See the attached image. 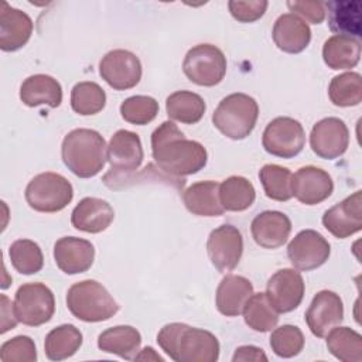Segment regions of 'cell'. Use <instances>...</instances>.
Instances as JSON below:
<instances>
[{
    "label": "cell",
    "mask_w": 362,
    "mask_h": 362,
    "mask_svg": "<svg viewBox=\"0 0 362 362\" xmlns=\"http://www.w3.org/2000/svg\"><path fill=\"white\" fill-rule=\"evenodd\" d=\"M115 211L105 199L86 197L78 202L71 214V223L75 229L86 233H99L110 226Z\"/></svg>",
    "instance_id": "22"
},
{
    "label": "cell",
    "mask_w": 362,
    "mask_h": 362,
    "mask_svg": "<svg viewBox=\"0 0 362 362\" xmlns=\"http://www.w3.org/2000/svg\"><path fill=\"white\" fill-rule=\"evenodd\" d=\"M206 252L214 267L221 273L232 272L243 253L240 230L229 223L215 228L206 240Z\"/></svg>",
    "instance_id": "12"
},
{
    "label": "cell",
    "mask_w": 362,
    "mask_h": 362,
    "mask_svg": "<svg viewBox=\"0 0 362 362\" xmlns=\"http://www.w3.org/2000/svg\"><path fill=\"white\" fill-rule=\"evenodd\" d=\"M61 157L72 174L79 178H92L107 161V146L99 132L74 129L62 140Z\"/></svg>",
    "instance_id": "3"
},
{
    "label": "cell",
    "mask_w": 362,
    "mask_h": 362,
    "mask_svg": "<svg viewBox=\"0 0 362 362\" xmlns=\"http://www.w3.org/2000/svg\"><path fill=\"white\" fill-rule=\"evenodd\" d=\"M141 344L140 332L130 325H116L105 329L98 337V348L107 354H115L126 361H132L139 354Z\"/></svg>",
    "instance_id": "28"
},
{
    "label": "cell",
    "mask_w": 362,
    "mask_h": 362,
    "mask_svg": "<svg viewBox=\"0 0 362 362\" xmlns=\"http://www.w3.org/2000/svg\"><path fill=\"white\" fill-rule=\"evenodd\" d=\"M25 201L34 211L52 214L62 211L74 198L72 184L58 173H41L25 187Z\"/></svg>",
    "instance_id": "7"
},
{
    "label": "cell",
    "mask_w": 362,
    "mask_h": 362,
    "mask_svg": "<svg viewBox=\"0 0 362 362\" xmlns=\"http://www.w3.org/2000/svg\"><path fill=\"white\" fill-rule=\"evenodd\" d=\"M287 7L303 21L321 24L325 20V7L321 1H287Z\"/></svg>",
    "instance_id": "43"
},
{
    "label": "cell",
    "mask_w": 362,
    "mask_h": 362,
    "mask_svg": "<svg viewBox=\"0 0 362 362\" xmlns=\"http://www.w3.org/2000/svg\"><path fill=\"white\" fill-rule=\"evenodd\" d=\"M66 307L71 314L85 322H100L119 311L117 301L96 280H82L72 284L66 293Z\"/></svg>",
    "instance_id": "4"
},
{
    "label": "cell",
    "mask_w": 362,
    "mask_h": 362,
    "mask_svg": "<svg viewBox=\"0 0 362 362\" xmlns=\"http://www.w3.org/2000/svg\"><path fill=\"white\" fill-rule=\"evenodd\" d=\"M291 178V171L277 164H266L259 171V180L266 197L279 202L288 201L293 197Z\"/></svg>",
    "instance_id": "36"
},
{
    "label": "cell",
    "mask_w": 362,
    "mask_h": 362,
    "mask_svg": "<svg viewBox=\"0 0 362 362\" xmlns=\"http://www.w3.org/2000/svg\"><path fill=\"white\" fill-rule=\"evenodd\" d=\"M158 113V102L146 95H136L124 99L120 105L122 117L132 124H147L156 119Z\"/></svg>",
    "instance_id": "39"
},
{
    "label": "cell",
    "mask_w": 362,
    "mask_h": 362,
    "mask_svg": "<svg viewBox=\"0 0 362 362\" xmlns=\"http://www.w3.org/2000/svg\"><path fill=\"white\" fill-rule=\"evenodd\" d=\"M322 59L334 71L356 66L361 59V40L345 35L329 37L322 45Z\"/></svg>",
    "instance_id": "29"
},
{
    "label": "cell",
    "mask_w": 362,
    "mask_h": 362,
    "mask_svg": "<svg viewBox=\"0 0 362 362\" xmlns=\"http://www.w3.org/2000/svg\"><path fill=\"white\" fill-rule=\"evenodd\" d=\"M219 199L225 211L242 212L253 205L256 189L247 178L230 175L219 184Z\"/></svg>",
    "instance_id": "32"
},
{
    "label": "cell",
    "mask_w": 362,
    "mask_h": 362,
    "mask_svg": "<svg viewBox=\"0 0 362 362\" xmlns=\"http://www.w3.org/2000/svg\"><path fill=\"white\" fill-rule=\"evenodd\" d=\"M82 345V332L72 324L52 328L44 342V351L49 361H64L76 354Z\"/></svg>",
    "instance_id": "31"
},
{
    "label": "cell",
    "mask_w": 362,
    "mask_h": 362,
    "mask_svg": "<svg viewBox=\"0 0 362 362\" xmlns=\"http://www.w3.org/2000/svg\"><path fill=\"white\" fill-rule=\"evenodd\" d=\"M182 71L195 85L215 86L226 74V57L216 45L198 44L185 54Z\"/></svg>",
    "instance_id": "8"
},
{
    "label": "cell",
    "mask_w": 362,
    "mask_h": 362,
    "mask_svg": "<svg viewBox=\"0 0 362 362\" xmlns=\"http://www.w3.org/2000/svg\"><path fill=\"white\" fill-rule=\"evenodd\" d=\"M0 359L3 362H35V344L27 335H17L1 345Z\"/></svg>",
    "instance_id": "41"
},
{
    "label": "cell",
    "mask_w": 362,
    "mask_h": 362,
    "mask_svg": "<svg viewBox=\"0 0 362 362\" xmlns=\"http://www.w3.org/2000/svg\"><path fill=\"white\" fill-rule=\"evenodd\" d=\"M328 351L342 362L362 361V335L349 327H335L327 335Z\"/></svg>",
    "instance_id": "33"
},
{
    "label": "cell",
    "mask_w": 362,
    "mask_h": 362,
    "mask_svg": "<svg viewBox=\"0 0 362 362\" xmlns=\"http://www.w3.org/2000/svg\"><path fill=\"white\" fill-rule=\"evenodd\" d=\"M20 99L28 107L40 105L58 107L62 102V88L55 78L45 74H35L21 83Z\"/></svg>",
    "instance_id": "26"
},
{
    "label": "cell",
    "mask_w": 362,
    "mask_h": 362,
    "mask_svg": "<svg viewBox=\"0 0 362 362\" xmlns=\"http://www.w3.org/2000/svg\"><path fill=\"white\" fill-rule=\"evenodd\" d=\"M272 37L276 47L283 52L298 54L308 47L311 30L298 16L284 13L274 21Z\"/></svg>",
    "instance_id": "23"
},
{
    "label": "cell",
    "mask_w": 362,
    "mask_h": 362,
    "mask_svg": "<svg viewBox=\"0 0 362 362\" xmlns=\"http://www.w3.org/2000/svg\"><path fill=\"white\" fill-rule=\"evenodd\" d=\"M329 100L339 107L358 106L362 102V78L358 72L334 76L328 86Z\"/></svg>",
    "instance_id": "35"
},
{
    "label": "cell",
    "mask_w": 362,
    "mask_h": 362,
    "mask_svg": "<svg viewBox=\"0 0 362 362\" xmlns=\"http://www.w3.org/2000/svg\"><path fill=\"white\" fill-rule=\"evenodd\" d=\"M257 117V102L246 93L236 92L219 102L212 115V123L228 139L243 140L253 132Z\"/></svg>",
    "instance_id": "5"
},
{
    "label": "cell",
    "mask_w": 362,
    "mask_h": 362,
    "mask_svg": "<svg viewBox=\"0 0 362 362\" xmlns=\"http://www.w3.org/2000/svg\"><path fill=\"white\" fill-rule=\"evenodd\" d=\"M262 144L263 148L274 157L293 158L304 148L305 132L298 120L279 116L266 126Z\"/></svg>",
    "instance_id": "10"
},
{
    "label": "cell",
    "mask_w": 362,
    "mask_h": 362,
    "mask_svg": "<svg viewBox=\"0 0 362 362\" xmlns=\"http://www.w3.org/2000/svg\"><path fill=\"white\" fill-rule=\"evenodd\" d=\"M11 308H13V304L10 303V300L4 294H1V315H3V318H1V331H0L1 334L7 332L8 329H13L18 322L14 310L8 314V311Z\"/></svg>",
    "instance_id": "45"
},
{
    "label": "cell",
    "mask_w": 362,
    "mask_h": 362,
    "mask_svg": "<svg viewBox=\"0 0 362 362\" xmlns=\"http://www.w3.org/2000/svg\"><path fill=\"white\" fill-rule=\"evenodd\" d=\"M233 362H247V361H253V362H266L267 356L263 352L262 348L255 346V345H242L239 348H236L233 356H232Z\"/></svg>",
    "instance_id": "44"
},
{
    "label": "cell",
    "mask_w": 362,
    "mask_h": 362,
    "mask_svg": "<svg viewBox=\"0 0 362 362\" xmlns=\"http://www.w3.org/2000/svg\"><path fill=\"white\" fill-rule=\"evenodd\" d=\"M269 3L266 0H230L229 13L239 23H253L263 17Z\"/></svg>",
    "instance_id": "42"
},
{
    "label": "cell",
    "mask_w": 362,
    "mask_h": 362,
    "mask_svg": "<svg viewBox=\"0 0 362 362\" xmlns=\"http://www.w3.org/2000/svg\"><path fill=\"white\" fill-rule=\"evenodd\" d=\"M253 294L250 280L243 276L228 274L225 276L215 294V304L221 314L226 317H236L242 314L246 301Z\"/></svg>",
    "instance_id": "25"
},
{
    "label": "cell",
    "mask_w": 362,
    "mask_h": 362,
    "mask_svg": "<svg viewBox=\"0 0 362 362\" xmlns=\"http://www.w3.org/2000/svg\"><path fill=\"white\" fill-rule=\"evenodd\" d=\"M245 322L256 332H267L276 328L279 313L267 300L266 293H253L242 311Z\"/></svg>",
    "instance_id": "34"
},
{
    "label": "cell",
    "mask_w": 362,
    "mask_h": 362,
    "mask_svg": "<svg viewBox=\"0 0 362 362\" xmlns=\"http://www.w3.org/2000/svg\"><path fill=\"white\" fill-rule=\"evenodd\" d=\"M185 208L197 216H221L225 209L219 199V184L211 180L191 184L182 194Z\"/></svg>",
    "instance_id": "27"
},
{
    "label": "cell",
    "mask_w": 362,
    "mask_h": 362,
    "mask_svg": "<svg viewBox=\"0 0 362 362\" xmlns=\"http://www.w3.org/2000/svg\"><path fill=\"white\" fill-rule=\"evenodd\" d=\"M304 280L294 269H280L267 281L266 296L279 314L296 310L304 297Z\"/></svg>",
    "instance_id": "15"
},
{
    "label": "cell",
    "mask_w": 362,
    "mask_h": 362,
    "mask_svg": "<svg viewBox=\"0 0 362 362\" xmlns=\"http://www.w3.org/2000/svg\"><path fill=\"white\" fill-rule=\"evenodd\" d=\"M144 151L137 133L130 130H117L107 146V161L110 171L103 177V182L113 188L116 182H124L143 163Z\"/></svg>",
    "instance_id": "6"
},
{
    "label": "cell",
    "mask_w": 362,
    "mask_h": 362,
    "mask_svg": "<svg viewBox=\"0 0 362 362\" xmlns=\"http://www.w3.org/2000/svg\"><path fill=\"white\" fill-rule=\"evenodd\" d=\"M134 359H153V361H160V362H163V358L160 356V355H157L156 354V351L151 348V346H146L140 354H137L136 355V358Z\"/></svg>",
    "instance_id": "46"
},
{
    "label": "cell",
    "mask_w": 362,
    "mask_h": 362,
    "mask_svg": "<svg viewBox=\"0 0 362 362\" xmlns=\"http://www.w3.org/2000/svg\"><path fill=\"white\" fill-rule=\"evenodd\" d=\"M157 344L175 362H215L219 358V342L212 332L182 322L164 325Z\"/></svg>",
    "instance_id": "2"
},
{
    "label": "cell",
    "mask_w": 362,
    "mask_h": 362,
    "mask_svg": "<svg viewBox=\"0 0 362 362\" xmlns=\"http://www.w3.org/2000/svg\"><path fill=\"white\" fill-rule=\"evenodd\" d=\"M270 348L280 358L297 356L304 348V335L296 325H281L272 332Z\"/></svg>",
    "instance_id": "40"
},
{
    "label": "cell",
    "mask_w": 362,
    "mask_h": 362,
    "mask_svg": "<svg viewBox=\"0 0 362 362\" xmlns=\"http://www.w3.org/2000/svg\"><path fill=\"white\" fill-rule=\"evenodd\" d=\"M11 266L21 274H35L42 269L44 256L38 243L30 239H17L8 249Z\"/></svg>",
    "instance_id": "38"
},
{
    "label": "cell",
    "mask_w": 362,
    "mask_h": 362,
    "mask_svg": "<svg viewBox=\"0 0 362 362\" xmlns=\"http://www.w3.org/2000/svg\"><path fill=\"white\" fill-rule=\"evenodd\" d=\"M141 62L127 49L109 51L99 62V75L116 90L134 88L141 79Z\"/></svg>",
    "instance_id": "11"
},
{
    "label": "cell",
    "mask_w": 362,
    "mask_h": 362,
    "mask_svg": "<svg viewBox=\"0 0 362 362\" xmlns=\"http://www.w3.org/2000/svg\"><path fill=\"white\" fill-rule=\"evenodd\" d=\"M349 144V130L339 117H325L317 122L310 133L311 150L324 160L341 157Z\"/></svg>",
    "instance_id": "14"
},
{
    "label": "cell",
    "mask_w": 362,
    "mask_h": 362,
    "mask_svg": "<svg viewBox=\"0 0 362 362\" xmlns=\"http://www.w3.org/2000/svg\"><path fill=\"white\" fill-rule=\"evenodd\" d=\"M151 154L158 170L174 180L197 174L208 161L205 147L187 139L170 120L163 122L151 133Z\"/></svg>",
    "instance_id": "1"
},
{
    "label": "cell",
    "mask_w": 362,
    "mask_h": 362,
    "mask_svg": "<svg viewBox=\"0 0 362 362\" xmlns=\"http://www.w3.org/2000/svg\"><path fill=\"white\" fill-rule=\"evenodd\" d=\"M328 27L335 35L359 40L362 35V3L359 0H331L324 3Z\"/></svg>",
    "instance_id": "24"
},
{
    "label": "cell",
    "mask_w": 362,
    "mask_h": 362,
    "mask_svg": "<svg viewBox=\"0 0 362 362\" xmlns=\"http://www.w3.org/2000/svg\"><path fill=\"white\" fill-rule=\"evenodd\" d=\"M250 232L260 247L277 249L287 242L291 232V221L280 211H263L253 218Z\"/></svg>",
    "instance_id": "20"
},
{
    "label": "cell",
    "mask_w": 362,
    "mask_h": 362,
    "mask_svg": "<svg viewBox=\"0 0 362 362\" xmlns=\"http://www.w3.org/2000/svg\"><path fill=\"white\" fill-rule=\"evenodd\" d=\"M54 260L65 274H79L93 264L95 247L86 239L64 236L54 245Z\"/></svg>",
    "instance_id": "19"
},
{
    "label": "cell",
    "mask_w": 362,
    "mask_h": 362,
    "mask_svg": "<svg viewBox=\"0 0 362 362\" xmlns=\"http://www.w3.org/2000/svg\"><path fill=\"white\" fill-rule=\"evenodd\" d=\"M324 228L338 239L349 238L362 229V194L354 192L327 209L322 215Z\"/></svg>",
    "instance_id": "17"
},
{
    "label": "cell",
    "mask_w": 362,
    "mask_h": 362,
    "mask_svg": "<svg viewBox=\"0 0 362 362\" xmlns=\"http://www.w3.org/2000/svg\"><path fill=\"white\" fill-rule=\"evenodd\" d=\"M165 110L170 119L184 123H198L206 110L205 100L195 92L177 90L165 99Z\"/></svg>",
    "instance_id": "30"
},
{
    "label": "cell",
    "mask_w": 362,
    "mask_h": 362,
    "mask_svg": "<svg viewBox=\"0 0 362 362\" xmlns=\"http://www.w3.org/2000/svg\"><path fill=\"white\" fill-rule=\"evenodd\" d=\"M334 181L331 175L315 165L298 168L291 178V192L304 205H317L331 197Z\"/></svg>",
    "instance_id": "18"
},
{
    "label": "cell",
    "mask_w": 362,
    "mask_h": 362,
    "mask_svg": "<svg viewBox=\"0 0 362 362\" xmlns=\"http://www.w3.org/2000/svg\"><path fill=\"white\" fill-rule=\"evenodd\" d=\"M106 105V93L96 82H78L71 90V106L81 116L99 113Z\"/></svg>",
    "instance_id": "37"
},
{
    "label": "cell",
    "mask_w": 362,
    "mask_h": 362,
    "mask_svg": "<svg viewBox=\"0 0 362 362\" xmlns=\"http://www.w3.org/2000/svg\"><path fill=\"white\" fill-rule=\"evenodd\" d=\"M331 253L328 240L314 229L300 230L287 246V256L294 269L310 272L322 266Z\"/></svg>",
    "instance_id": "13"
},
{
    "label": "cell",
    "mask_w": 362,
    "mask_h": 362,
    "mask_svg": "<svg viewBox=\"0 0 362 362\" xmlns=\"http://www.w3.org/2000/svg\"><path fill=\"white\" fill-rule=\"evenodd\" d=\"M344 320V304L341 297L331 290L318 291L308 310L305 311V322L317 338H324L332 328Z\"/></svg>",
    "instance_id": "16"
},
{
    "label": "cell",
    "mask_w": 362,
    "mask_h": 362,
    "mask_svg": "<svg viewBox=\"0 0 362 362\" xmlns=\"http://www.w3.org/2000/svg\"><path fill=\"white\" fill-rule=\"evenodd\" d=\"M33 34L30 16L3 1L0 8V48L13 52L23 48Z\"/></svg>",
    "instance_id": "21"
},
{
    "label": "cell",
    "mask_w": 362,
    "mask_h": 362,
    "mask_svg": "<svg viewBox=\"0 0 362 362\" xmlns=\"http://www.w3.org/2000/svg\"><path fill=\"white\" fill-rule=\"evenodd\" d=\"M14 313L18 322L38 327L48 322L55 313V297L44 283H25L14 296Z\"/></svg>",
    "instance_id": "9"
}]
</instances>
